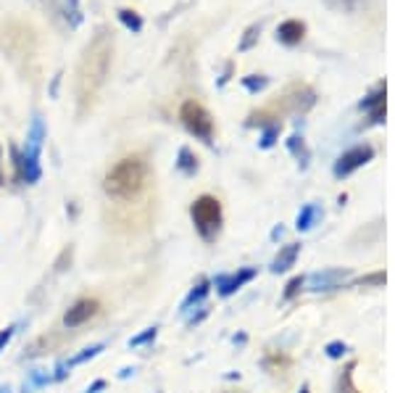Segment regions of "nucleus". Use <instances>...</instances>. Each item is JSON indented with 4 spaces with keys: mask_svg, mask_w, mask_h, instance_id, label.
Listing matches in <instances>:
<instances>
[{
    "mask_svg": "<svg viewBox=\"0 0 395 393\" xmlns=\"http://www.w3.org/2000/svg\"><path fill=\"white\" fill-rule=\"evenodd\" d=\"M156 336H158V330H156V328H148L145 333H140V336H135L132 341H129V348L145 346V343H150V341H156Z\"/></svg>",
    "mask_w": 395,
    "mask_h": 393,
    "instance_id": "obj_13",
    "label": "nucleus"
},
{
    "mask_svg": "<svg viewBox=\"0 0 395 393\" xmlns=\"http://www.w3.org/2000/svg\"><path fill=\"white\" fill-rule=\"evenodd\" d=\"M0 167H3V161H0ZM0 185H6V175L0 172Z\"/></svg>",
    "mask_w": 395,
    "mask_h": 393,
    "instance_id": "obj_22",
    "label": "nucleus"
},
{
    "mask_svg": "<svg viewBox=\"0 0 395 393\" xmlns=\"http://www.w3.org/2000/svg\"><path fill=\"white\" fill-rule=\"evenodd\" d=\"M103 348H106V346H103V343H95V346L84 348L82 354H77V356H72V359H69V362H64V365H61V370H66V367H69V370H72V367L82 365V362H87V359H95V356L101 354Z\"/></svg>",
    "mask_w": 395,
    "mask_h": 393,
    "instance_id": "obj_11",
    "label": "nucleus"
},
{
    "mask_svg": "<svg viewBox=\"0 0 395 393\" xmlns=\"http://www.w3.org/2000/svg\"><path fill=\"white\" fill-rule=\"evenodd\" d=\"M304 32H306V27L301 21H287V24L279 27V38L285 40V43H298V40L304 38Z\"/></svg>",
    "mask_w": 395,
    "mask_h": 393,
    "instance_id": "obj_10",
    "label": "nucleus"
},
{
    "mask_svg": "<svg viewBox=\"0 0 395 393\" xmlns=\"http://www.w3.org/2000/svg\"><path fill=\"white\" fill-rule=\"evenodd\" d=\"M101 311V304L95 299H79L74 301L72 306H69V311L64 314V325L69 330L79 328V325H84V322H90L95 314Z\"/></svg>",
    "mask_w": 395,
    "mask_h": 393,
    "instance_id": "obj_5",
    "label": "nucleus"
},
{
    "mask_svg": "<svg viewBox=\"0 0 395 393\" xmlns=\"http://www.w3.org/2000/svg\"><path fill=\"white\" fill-rule=\"evenodd\" d=\"M367 159H372V148H353V150H348V153L343 156L335 172H338L340 177H343V175H350L353 169L361 167V164H364Z\"/></svg>",
    "mask_w": 395,
    "mask_h": 393,
    "instance_id": "obj_7",
    "label": "nucleus"
},
{
    "mask_svg": "<svg viewBox=\"0 0 395 393\" xmlns=\"http://www.w3.org/2000/svg\"><path fill=\"white\" fill-rule=\"evenodd\" d=\"M304 277H295V280H290V282H287V290H285V299H293V296H295V293H298V290H301V288H304Z\"/></svg>",
    "mask_w": 395,
    "mask_h": 393,
    "instance_id": "obj_16",
    "label": "nucleus"
},
{
    "mask_svg": "<svg viewBox=\"0 0 395 393\" xmlns=\"http://www.w3.org/2000/svg\"><path fill=\"white\" fill-rule=\"evenodd\" d=\"M66 264H72V248H66L64 253H61V259L55 262V272H64V270H69Z\"/></svg>",
    "mask_w": 395,
    "mask_h": 393,
    "instance_id": "obj_17",
    "label": "nucleus"
},
{
    "mask_svg": "<svg viewBox=\"0 0 395 393\" xmlns=\"http://www.w3.org/2000/svg\"><path fill=\"white\" fill-rule=\"evenodd\" d=\"M148 179H150V164L145 161V156L132 153L109 169V175L103 179V190L113 201H135L148 187Z\"/></svg>",
    "mask_w": 395,
    "mask_h": 393,
    "instance_id": "obj_2",
    "label": "nucleus"
},
{
    "mask_svg": "<svg viewBox=\"0 0 395 393\" xmlns=\"http://www.w3.org/2000/svg\"><path fill=\"white\" fill-rule=\"evenodd\" d=\"M256 277V270H240L235 272V275H224V277H219L216 280V288H219L221 296H232L235 290H240L245 282H250Z\"/></svg>",
    "mask_w": 395,
    "mask_h": 393,
    "instance_id": "obj_6",
    "label": "nucleus"
},
{
    "mask_svg": "<svg viewBox=\"0 0 395 393\" xmlns=\"http://www.w3.org/2000/svg\"><path fill=\"white\" fill-rule=\"evenodd\" d=\"M0 393H11V388H9V385H3V388H0Z\"/></svg>",
    "mask_w": 395,
    "mask_h": 393,
    "instance_id": "obj_23",
    "label": "nucleus"
},
{
    "mask_svg": "<svg viewBox=\"0 0 395 393\" xmlns=\"http://www.w3.org/2000/svg\"><path fill=\"white\" fill-rule=\"evenodd\" d=\"M206 293H208V280H206V277H201V280H198V285H195V288L190 290V296L184 299L182 311H190V309H193V304H198V301H201L203 296H206Z\"/></svg>",
    "mask_w": 395,
    "mask_h": 393,
    "instance_id": "obj_12",
    "label": "nucleus"
},
{
    "mask_svg": "<svg viewBox=\"0 0 395 393\" xmlns=\"http://www.w3.org/2000/svg\"><path fill=\"white\" fill-rule=\"evenodd\" d=\"M343 351H345V346H340V343H330V346H327V354L330 356H340Z\"/></svg>",
    "mask_w": 395,
    "mask_h": 393,
    "instance_id": "obj_19",
    "label": "nucleus"
},
{
    "mask_svg": "<svg viewBox=\"0 0 395 393\" xmlns=\"http://www.w3.org/2000/svg\"><path fill=\"white\" fill-rule=\"evenodd\" d=\"M13 338V328H6V330H0V351L9 346V341Z\"/></svg>",
    "mask_w": 395,
    "mask_h": 393,
    "instance_id": "obj_18",
    "label": "nucleus"
},
{
    "mask_svg": "<svg viewBox=\"0 0 395 393\" xmlns=\"http://www.w3.org/2000/svg\"><path fill=\"white\" fill-rule=\"evenodd\" d=\"M121 19L127 21V24H135V27H140V21L135 19V16H129V11H121Z\"/></svg>",
    "mask_w": 395,
    "mask_h": 393,
    "instance_id": "obj_21",
    "label": "nucleus"
},
{
    "mask_svg": "<svg viewBox=\"0 0 395 393\" xmlns=\"http://www.w3.org/2000/svg\"><path fill=\"white\" fill-rule=\"evenodd\" d=\"M179 119L184 122V127L193 132L195 138H201V140L211 143L213 138V119L211 114L206 111L198 101H187L182 106V111H179Z\"/></svg>",
    "mask_w": 395,
    "mask_h": 393,
    "instance_id": "obj_4",
    "label": "nucleus"
},
{
    "mask_svg": "<svg viewBox=\"0 0 395 393\" xmlns=\"http://www.w3.org/2000/svg\"><path fill=\"white\" fill-rule=\"evenodd\" d=\"M298 251H301V245L298 243H290V245H285L282 251L277 253V259L272 262V270L274 272H285V270H290L295 264V259H298Z\"/></svg>",
    "mask_w": 395,
    "mask_h": 393,
    "instance_id": "obj_9",
    "label": "nucleus"
},
{
    "mask_svg": "<svg viewBox=\"0 0 395 393\" xmlns=\"http://www.w3.org/2000/svg\"><path fill=\"white\" fill-rule=\"evenodd\" d=\"M111 56H113V38H111L109 29H98L90 43L84 45V53L79 58V66H77V87H74V93H77V111H79V116H84L98 101L103 84L109 79Z\"/></svg>",
    "mask_w": 395,
    "mask_h": 393,
    "instance_id": "obj_1",
    "label": "nucleus"
},
{
    "mask_svg": "<svg viewBox=\"0 0 395 393\" xmlns=\"http://www.w3.org/2000/svg\"><path fill=\"white\" fill-rule=\"evenodd\" d=\"M179 167L184 169V172H195V167H198V164H195V159H193V153H190V150L187 148H182L179 150Z\"/></svg>",
    "mask_w": 395,
    "mask_h": 393,
    "instance_id": "obj_14",
    "label": "nucleus"
},
{
    "mask_svg": "<svg viewBox=\"0 0 395 393\" xmlns=\"http://www.w3.org/2000/svg\"><path fill=\"white\" fill-rule=\"evenodd\" d=\"M106 388V380H95V383L87 388V393H98V391H103Z\"/></svg>",
    "mask_w": 395,
    "mask_h": 393,
    "instance_id": "obj_20",
    "label": "nucleus"
},
{
    "mask_svg": "<svg viewBox=\"0 0 395 393\" xmlns=\"http://www.w3.org/2000/svg\"><path fill=\"white\" fill-rule=\"evenodd\" d=\"M343 280H345V272L330 270V272H324V275H313L311 285H313V290H332V288H338Z\"/></svg>",
    "mask_w": 395,
    "mask_h": 393,
    "instance_id": "obj_8",
    "label": "nucleus"
},
{
    "mask_svg": "<svg viewBox=\"0 0 395 393\" xmlns=\"http://www.w3.org/2000/svg\"><path fill=\"white\" fill-rule=\"evenodd\" d=\"M313 216H316V209L308 206V209L304 211V214L298 216V227H301V230H306V227H311V219H313Z\"/></svg>",
    "mask_w": 395,
    "mask_h": 393,
    "instance_id": "obj_15",
    "label": "nucleus"
},
{
    "mask_svg": "<svg viewBox=\"0 0 395 393\" xmlns=\"http://www.w3.org/2000/svg\"><path fill=\"white\" fill-rule=\"evenodd\" d=\"M301 393H308V388H304V391H301Z\"/></svg>",
    "mask_w": 395,
    "mask_h": 393,
    "instance_id": "obj_24",
    "label": "nucleus"
},
{
    "mask_svg": "<svg viewBox=\"0 0 395 393\" xmlns=\"http://www.w3.org/2000/svg\"><path fill=\"white\" fill-rule=\"evenodd\" d=\"M195 222V230L201 233L203 240H213L221 230V204L213 196H201L190 209Z\"/></svg>",
    "mask_w": 395,
    "mask_h": 393,
    "instance_id": "obj_3",
    "label": "nucleus"
}]
</instances>
